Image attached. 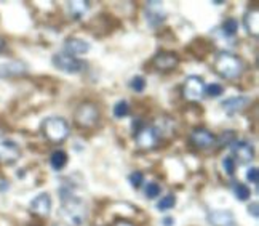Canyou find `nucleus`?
Here are the masks:
<instances>
[{
    "instance_id": "nucleus-1",
    "label": "nucleus",
    "mask_w": 259,
    "mask_h": 226,
    "mask_svg": "<svg viewBox=\"0 0 259 226\" xmlns=\"http://www.w3.org/2000/svg\"><path fill=\"white\" fill-rule=\"evenodd\" d=\"M61 197V215L71 226H82L86 220V207L83 199L71 186L58 189Z\"/></svg>"
},
{
    "instance_id": "nucleus-2",
    "label": "nucleus",
    "mask_w": 259,
    "mask_h": 226,
    "mask_svg": "<svg viewBox=\"0 0 259 226\" xmlns=\"http://www.w3.org/2000/svg\"><path fill=\"white\" fill-rule=\"evenodd\" d=\"M214 71L218 72L224 79H237V77L243 71V63L241 59L230 53V51H221V53L216 55L214 58Z\"/></svg>"
},
{
    "instance_id": "nucleus-3",
    "label": "nucleus",
    "mask_w": 259,
    "mask_h": 226,
    "mask_svg": "<svg viewBox=\"0 0 259 226\" xmlns=\"http://www.w3.org/2000/svg\"><path fill=\"white\" fill-rule=\"evenodd\" d=\"M40 128H42V133L53 143H63L64 140H67L69 130H71L67 120L64 117H58V116L43 119Z\"/></svg>"
},
{
    "instance_id": "nucleus-4",
    "label": "nucleus",
    "mask_w": 259,
    "mask_h": 226,
    "mask_svg": "<svg viewBox=\"0 0 259 226\" xmlns=\"http://www.w3.org/2000/svg\"><path fill=\"white\" fill-rule=\"evenodd\" d=\"M99 108L91 101H83L80 103L75 109L74 114V122L77 127H80L83 130L94 128L99 124Z\"/></svg>"
},
{
    "instance_id": "nucleus-5",
    "label": "nucleus",
    "mask_w": 259,
    "mask_h": 226,
    "mask_svg": "<svg viewBox=\"0 0 259 226\" xmlns=\"http://www.w3.org/2000/svg\"><path fill=\"white\" fill-rule=\"evenodd\" d=\"M51 63L64 74H80L85 69V63L82 59L66 53H55L53 58H51Z\"/></svg>"
},
{
    "instance_id": "nucleus-6",
    "label": "nucleus",
    "mask_w": 259,
    "mask_h": 226,
    "mask_svg": "<svg viewBox=\"0 0 259 226\" xmlns=\"http://www.w3.org/2000/svg\"><path fill=\"white\" fill-rule=\"evenodd\" d=\"M205 93V82L200 76H187L184 81V87H183V95L184 98L189 101H197L203 97Z\"/></svg>"
},
{
    "instance_id": "nucleus-7",
    "label": "nucleus",
    "mask_w": 259,
    "mask_h": 226,
    "mask_svg": "<svg viewBox=\"0 0 259 226\" xmlns=\"http://www.w3.org/2000/svg\"><path fill=\"white\" fill-rule=\"evenodd\" d=\"M21 158V146L8 136H0V162L13 164Z\"/></svg>"
},
{
    "instance_id": "nucleus-8",
    "label": "nucleus",
    "mask_w": 259,
    "mask_h": 226,
    "mask_svg": "<svg viewBox=\"0 0 259 226\" xmlns=\"http://www.w3.org/2000/svg\"><path fill=\"white\" fill-rule=\"evenodd\" d=\"M230 151H232V159H237L241 164H248L251 162L254 158V146L251 143H248L246 140H235L230 146Z\"/></svg>"
},
{
    "instance_id": "nucleus-9",
    "label": "nucleus",
    "mask_w": 259,
    "mask_h": 226,
    "mask_svg": "<svg viewBox=\"0 0 259 226\" xmlns=\"http://www.w3.org/2000/svg\"><path fill=\"white\" fill-rule=\"evenodd\" d=\"M191 143L198 147V149H210V147L216 146V135L210 132L208 128L198 127L192 130L191 133Z\"/></svg>"
},
{
    "instance_id": "nucleus-10",
    "label": "nucleus",
    "mask_w": 259,
    "mask_h": 226,
    "mask_svg": "<svg viewBox=\"0 0 259 226\" xmlns=\"http://www.w3.org/2000/svg\"><path fill=\"white\" fill-rule=\"evenodd\" d=\"M28 66L23 61H7L0 64V79H15V77H21L28 74Z\"/></svg>"
},
{
    "instance_id": "nucleus-11",
    "label": "nucleus",
    "mask_w": 259,
    "mask_h": 226,
    "mask_svg": "<svg viewBox=\"0 0 259 226\" xmlns=\"http://www.w3.org/2000/svg\"><path fill=\"white\" fill-rule=\"evenodd\" d=\"M249 103H251V100L245 97V95H235V97L224 100L221 103V108L224 109V112H226L227 116H235L240 111H243Z\"/></svg>"
},
{
    "instance_id": "nucleus-12",
    "label": "nucleus",
    "mask_w": 259,
    "mask_h": 226,
    "mask_svg": "<svg viewBox=\"0 0 259 226\" xmlns=\"http://www.w3.org/2000/svg\"><path fill=\"white\" fill-rule=\"evenodd\" d=\"M29 207L32 213L40 215V216H48L51 208H53V201H51V196L48 193H40L32 199Z\"/></svg>"
},
{
    "instance_id": "nucleus-13",
    "label": "nucleus",
    "mask_w": 259,
    "mask_h": 226,
    "mask_svg": "<svg viewBox=\"0 0 259 226\" xmlns=\"http://www.w3.org/2000/svg\"><path fill=\"white\" fill-rule=\"evenodd\" d=\"M179 64V58L173 51H160L154 56V66L159 71H171Z\"/></svg>"
},
{
    "instance_id": "nucleus-14",
    "label": "nucleus",
    "mask_w": 259,
    "mask_h": 226,
    "mask_svg": "<svg viewBox=\"0 0 259 226\" xmlns=\"http://www.w3.org/2000/svg\"><path fill=\"white\" fill-rule=\"evenodd\" d=\"M90 43L79 39V37H69L64 40V53L71 56H79V55H86L90 51Z\"/></svg>"
},
{
    "instance_id": "nucleus-15",
    "label": "nucleus",
    "mask_w": 259,
    "mask_h": 226,
    "mask_svg": "<svg viewBox=\"0 0 259 226\" xmlns=\"http://www.w3.org/2000/svg\"><path fill=\"white\" fill-rule=\"evenodd\" d=\"M136 144L141 147V149H151L155 144L159 143L160 136L157 135V132L154 130V127H144L138 135H135Z\"/></svg>"
},
{
    "instance_id": "nucleus-16",
    "label": "nucleus",
    "mask_w": 259,
    "mask_h": 226,
    "mask_svg": "<svg viewBox=\"0 0 259 226\" xmlns=\"http://www.w3.org/2000/svg\"><path fill=\"white\" fill-rule=\"evenodd\" d=\"M206 220L211 226H235V216L230 210H211Z\"/></svg>"
},
{
    "instance_id": "nucleus-17",
    "label": "nucleus",
    "mask_w": 259,
    "mask_h": 226,
    "mask_svg": "<svg viewBox=\"0 0 259 226\" xmlns=\"http://www.w3.org/2000/svg\"><path fill=\"white\" fill-rule=\"evenodd\" d=\"M146 18L152 28H157L163 21H165V12H163V5L160 2H149L146 5Z\"/></svg>"
},
{
    "instance_id": "nucleus-18",
    "label": "nucleus",
    "mask_w": 259,
    "mask_h": 226,
    "mask_svg": "<svg viewBox=\"0 0 259 226\" xmlns=\"http://www.w3.org/2000/svg\"><path fill=\"white\" fill-rule=\"evenodd\" d=\"M67 5H69V13H71V16L75 20H82L90 8V4L83 2V0H74V2H69Z\"/></svg>"
},
{
    "instance_id": "nucleus-19",
    "label": "nucleus",
    "mask_w": 259,
    "mask_h": 226,
    "mask_svg": "<svg viewBox=\"0 0 259 226\" xmlns=\"http://www.w3.org/2000/svg\"><path fill=\"white\" fill-rule=\"evenodd\" d=\"M245 26H246V31L249 34L257 36V32H259V12L256 10V8L249 10L245 15Z\"/></svg>"
},
{
    "instance_id": "nucleus-20",
    "label": "nucleus",
    "mask_w": 259,
    "mask_h": 226,
    "mask_svg": "<svg viewBox=\"0 0 259 226\" xmlns=\"http://www.w3.org/2000/svg\"><path fill=\"white\" fill-rule=\"evenodd\" d=\"M67 154L63 151V149H56L53 154L50 156V165H51V169L59 172V170H63L66 165H67Z\"/></svg>"
},
{
    "instance_id": "nucleus-21",
    "label": "nucleus",
    "mask_w": 259,
    "mask_h": 226,
    "mask_svg": "<svg viewBox=\"0 0 259 226\" xmlns=\"http://www.w3.org/2000/svg\"><path fill=\"white\" fill-rule=\"evenodd\" d=\"M222 32L226 37H234L238 32V21L235 18H229L222 23Z\"/></svg>"
},
{
    "instance_id": "nucleus-22",
    "label": "nucleus",
    "mask_w": 259,
    "mask_h": 226,
    "mask_svg": "<svg viewBox=\"0 0 259 226\" xmlns=\"http://www.w3.org/2000/svg\"><path fill=\"white\" fill-rule=\"evenodd\" d=\"M234 194H235V197L238 199V201L245 202V201H248L249 197H251V189H249L243 183H235L234 185Z\"/></svg>"
},
{
    "instance_id": "nucleus-23",
    "label": "nucleus",
    "mask_w": 259,
    "mask_h": 226,
    "mask_svg": "<svg viewBox=\"0 0 259 226\" xmlns=\"http://www.w3.org/2000/svg\"><path fill=\"white\" fill-rule=\"evenodd\" d=\"M176 205V197L173 194H167L165 197H162L160 201L157 202V210L159 212H167V210H171L173 207Z\"/></svg>"
},
{
    "instance_id": "nucleus-24",
    "label": "nucleus",
    "mask_w": 259,
    "mask_h": 226,
    "mask_svg": "<svg viewBox=\"0 0 259 226\" xmlns=\"http://www.w3.org/2000/svg\"><path fill=\"white\" fill-rule=\"evenodd\" d=\"M130 114V104L125 100H120L114 104V116L117 119H123Z\"/></svg>"
},
{
    "instance_id": "nucleus-25",
    "label": "nucleus",
    "mask_w": 259,
    "mask_h": 226,
    "mask_svg": "<svg viewBox=\"0 0 259 226\" xmlns=\"http://www.w3.org/2000/svg\"><path fill=\"white\" fill-rule=\"evenodd\" d=\"M146 85H148V81L143 76H135L132 81H130V89L136 93H143L146 90Z\"/></svg>"
},
{
    "instance_id": "nucleus-26",
    "label": "nucleus",
    "mask_w": 259,
    "mask_h": 226,
    "mask_svg": "<svg viewBox=\"0 0 259 226\" xmlns=\"http://www.w3.org/2000/svg\"><path fill=\"white\" fill-rule=\"evenodd\" d=\"M234 141H235V132H232V130H227V132L216 136V144L218 146H230Z\"/></svg>"
},
{
    "instance_id": "nucleus-27",
    "label": "nucleus",
    "mask_w": 259,
    "mask_h": 226,
    "mask_svg": "<svg viewBox=\"0 0 259 226\" xmlns=\"http://www.w3.org/2000/svg\"><path fill=\"white\" fill-rule=\"evenodd\" d=\"M205 93L211 98H218L224 93V87L218 82H211L208 85H205Z\"/></svg>"
},
{
    "instance_id": "nucleus-28",
    "label": "nucleus",
    "mask_w": 259,
    "mask_h": 226,
    "mask_svg": "<svg viewBox=\"0 0 259 226\" xmlns=\"http://www.w3.org/2000/svg\"><path fill=\"white\" fill-rule=\"evenodd\" d=\"M144 194H146V197H148V199H157L162 194V188H160L159 183H155V181H151V183L146 185Z\"/></svg>"
},
{
    "instance_id": "nucleus-29",
    "label": "nucleus",
    "mask_w": 259,
    "mask_h": 226,
    "mask_svg": "<svg viewBox=\"0 0 259 226\" xmlns=\"http://www.w3.org/2000/svg\"><path fill=\"white\" fill-rule=\"evenodd\" d=\"M128 181H130V185H132L133 188L140 189L143 186V183H144V175H143L141 172H133V173H130Z\"/></svg>"
},
{
    "instance_id": "nucleus-30",
    "label": "nucleus",
    "mask_w": 259,
    "mask_h": 226,
    "mask_svg": "<svg viewBox=\"0 0 259 226\" xmlns=\"http://www.w3.org/2000/svg\"><path fill=\"white\" fill-rule=\"evenodd\" d=\"M222 169H224V172L227 173V175H234L235 173V169H237V162L230 158V156H227V158H224L222 159Z\"/></svg>"
},
{
    "instance_id": "nucleus-31",
    "label": "nucleus",
    "mask_w": 259,
    "mask_h": 226,
    "mask_svg": "<svg viewBox=\"0 0 259 226\" xmlns=\"http://www.w3.org/2000/svg\"><path fill=\"white\" fill-rule=\"evenodd\" d=\"M246 180L249 181V183H253V185H257L259 183V173H257V169L256 167L248 169V172H246Z\"/></svg>"
},
{
    "instance_id": "nucleus-32",
    "label": "nucleus",
    "mask_w": 259,
    "mask_h": 226,
    "mask_svg": "<svg viewBox=\"0 0 259 226\" xmlns=\"http://www.w3.org/2000/svg\"><path fill=\"white\" fill-rule=\"evenodd\" d=\"M144 127H146V125H144V122H143L141 119H135L133 122H132V130H133V133H135V135L140 133Z\"/></svg>"
},
{
    "instance_id": "nucleus-33",
    "label": "nucleus",
    "mask_w": 259,
    "mask_h": 226,
    "mask_svg": "<svg viewBox=\"0 0 259 226\" xmlns=\"http://www.w3.org/2000/svg\"><path fill=\"white\" fill-rule=\"evenodd\" d=\"M175 218H173V216H165V218H163V221H162V224L163 226H175Z\"/></svg>"
},
{
    "instance_id": "nucleus-34",
    "label": "nucleus",
    "mask_w": 259,
    "mask_h": 226,
    "mask_svg": "<svg viewBox=\"0 0 259 226\" xmlns=\"http://www.w3.org/2000/svg\"><path fill=\"white\" fill-rule=\"evenodd\" d=\"M248 210H249V215L253 213V216H256V218H257V202H254V204H253V208H251V207H248Z\"/></svg>"
},
{
    "instance_id": "nucleus-35",
    "label": "nucleus",
    "mask_w": 259,
    "mask_h": 226,
    "mask_svg": "<svg viewBox=\"0 0 259 226\" xmlns=\"http://www.w3.org/2000/svg\"><path fill=\"white\" fill-rule=\"evenodd\" d=\"M115 226H133L132 223H128V221H118Z\"/></svg>"
}]
</instances>
